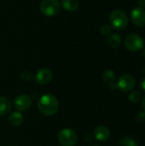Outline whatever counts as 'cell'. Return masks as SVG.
<instances>
[{
    "label": "cell",
    "instance_id": "obj_1",
    "mask_svg": "<svg viewBox=\"0 0 145 146\" xmlns=\"http://www.w3.org/2000/svg\"><path fill=\"white\" fill-rule=\"evenodd\" d=\"M38 109L42 115L52 116L56 115L59 110V102L54 95L44 94L38 102Z\"/></svg>",
    "mask_w": 145,
    "mask_h": 146
},
{
    "label": "cell",
    "instance_id": "obj_2",
    "mask_svg": "<svg viewBox=\"0 0 145 146\" xmlns=\"http://www.w3.org/2000/svg\"><path fill=\"white\" fill-rule=\"evenodd\" d=\"M109 22L111 27L116 30H123L128 24L127 15L121 9H115L109 15Z\"/></svg>",
    "mask_w": 145,
    "mask_h": 146
},
{
    "label": "cell",
    "instance_id": "obj_3",
    "mask_svg": "<svg viewBox=\"0 0 145 146\" xmlns=\"http://www.w3.org/2000/svg\"><path fill=\"white\" fill-rule=\"evenodd\" d=\"M144 38L137 33H132L127 35L124 40L125 47L128 50L132 52H137L141 50L144 48Z\"/></svg>",
    "mask_w": 145,
    "mask_h": 146
},
{
    "label": "cell",
    "instance_id": "obj_4",
    "mask_svg": "<svg viewBox=\"0 0 145 146\" xmlns=\"http://www.w3.org/2000/svg\"><path fill=\"white\" fill-rule=\"evenodd\" d=\"M61 3L59 0H43L40 3V12L46 16H54L57 15L61 9Z\"/></svg>",
    "mask_w": 145,
    "mask_h": 146
},
{
    "label": "cell",
    "instance_id": "obj_5",
    "mask_svg": "<svg viewBox=\"0 0 145 146\" xmlns=\"http://www.w3.org/2000/svg\"><path fill=\"white\" fill-rule=\"evenodd\" d=\"M58 141L62 146H74L78 142V136L73 130L64 128L58 134Z\"/></svg>",
    "mask_w": 145,
    "mask_h": 146
},
{
    "label": "cell",
    "instance_id": "obj_6",
    "mask_svg": "<svg viewBox=\"0 0 145 146\" xmlns=\"http://www.w3.org/2000/svg\"><path fill=\"white\" fill-rule=\"evenodd\" d=\"M135 85H136V80L134 77L128 74H125L120 76L116 82L117 89L121 90L122 92H132L134 89Z\"/></svg>",
    "mask_w": 145,
    "mask_h": 146
},
{
    "label": "cell",
    "instance_id": "obj_7",
    "mask_svg": "<svg viewBox=\"0 0 145 146\" xmlns=\"http://www.w3.org/2000/svg\"><path fill=\"white\" fill-rule=\"evenodd\" d=\"M14 106L19 112L28 110L32 106V99L28 95L20 94L14 100Z\"/></svg>",
    "mask_w": 145,
    "mask_h": 146
},
{
    "label": "cell",
    "instance_id": "obj_8",
    "mask_svg": "<svg viewBox=\"0 0 145 146\" xmlns=\"http://www.w3.org/2000/svg\"><path fill=\"white\" fill-rule=\"evenodd\" d=\"M132 22L137 27H144L145 25V10L140 7L134 8L131 12Z\"/></svg>",
    "mask_w": 145,
    "mask_h": 146
},
{
    "label": "cell",
    "instance_id": "obj_9",
    "mask_svg": "<svg viewBox=\"0 0 145 146\" xmlns=\"http://www.w3.org/2000/svg\"><path fill=\"white\" fill-rule=\"evenodd\" d=\"M53 78L52 72L48 68H41L35 74V80L39 85H47Z\"/></svg>",
    "mask_w": 145,
    "mask_h": 146
},
{
    "label": "cell",
    "instance_id": "obj_10",
    "mask_svg": "<svg viewBox=\"0 0 145 146\" xmlns=\"http://www.w3.org/2000/svg\"><path fill=\"white\" fill-rule=\"evenodd\" d=\"M93 136L99 142H105L110 138V131L105 126H98L93 131Z\"/></svg>",
    "mask_w": 145,
    "mask_h": 146
},
{
    "label": "cell",
    "instance_id": "obj_11",
    "mask_svg": "<svg viewBox=\"0 0 145 146\" xmlns=\"http://www.w3.org/2000/svg\"><path fill=\"white\" fill-rule=\"evenodd\" d=\"M115 80H116V77H115V74L114 73L113 70L109 69V70H106L103 74V81L112 91H115V90L117 89V86H116Z\"/></svg>",
    "mask_w": 145,
    "mask_h": 146
},
{
    "label": "cell",
    "instance_id": "obj_12",
    "mask_svg": "<svg viewBox=\"0 0 145 146\" xmlns=\"http://www.w3.org/2000/svg\"><path fill=\"white\" fill-rule=\"evenodd\" d=\"M9 121L14 127H20L24 122V115L21 114V112L17 110L11 112L9 115Z\"/></svg>",
    "mask_w": 145,
    "mask_h": 146
},
{
    "label": "cell",
    "instance_id": "obj_13",
    "mask_svg": "<svg viewBox=\"0 0 145 146\" xmlns=\"http://www.w3.org/2000/svg\"><path fill=\"white\" fill-rule=\"evenodd\" d=\"M12 109L11 102L6 97H0V116L9 114Z\"/></svg>",
    "mask_w": 145,
    "mask_h": 146
},
{
    "label": "cell",
    "instance_id": "obj_14",
    "mask_svg": "<svg viewBox=\"0 0 145 146\" xmlns=\"http://www.w3.org/2000/svg\"><path fill=\"white\" fill-rule=\"evenodd\" d=\"M62 8L68 12H74L79 9V0H62Z\"/></svg>",
    "mask_w": 145,
    "mask_h": 146
},
{
    "label": "cell",
    "instance_id": "obj_15",
    "mask_svg": "<svg viewBox=\"0 0 145 146\" xmlns=\"http://www.w3.org/2000/svg\"><path fill=\"white\" fill-rule=\"evenodd\" d=\"M108 44L113 49L119 48L121 44V37L118 33H111L108 38Z\"/></svg>",
    "mask_w": 145,
    "mask_h": 146
},
{
    "label": "cell",
    "instance_id": "obj_16",
    "mask_svg": "<svg viewBox=\"0 0 145 146\" xmlns=\"http://www.w3.org/2000/svg\"><path fill=\"white\" fill-rule=\"evenodd\" d=\"M119 146H138L137 141L131 137H123L119 142Z\"/></svg>",
    "mask_w": 145,
    "mask_h": 146
},
{
    "label": "cell",
    "instance_id": "obj_17",
    "mask_svg": "<svg viewBox=\"0 0 145 146\" xmlns=\"http://www.w3.org/2000/svg\"><path fill=\"white\" fill-rule=\"evenodd\" d=\"M129 101L132 104H138L141 101L142 93L140 91H132L129 94Z\"/></svg>",
    "mask_w": 145,
    "mask_h": 146
},
{
    "label": "cell",
    "instance_id": "obj_18",
    "mask_svg": "<svg viewBox=\"0 0 145 146\" xmlns=\"http://www.w3.org/2000/svg\"><path fill=\"white\" fill-rule=\"evenodd\" d=\"M134 120L136 122L139 123V124H142L145 122V112L144 111H138L135 116H134Z\"/></svg>",
    "mask_w": 145,
    "mask_h": 146
},
{
    "label": "cell",
    "instance_id": "obj_19",
    "mask_svg": "<svg viewBox=\"0 0 145 146\" xmlns=\"http://www.w3.org/2000/svg\"><path fill=\"white\" fill-rule=\"evenodd\" d=\"M111 31H112V27L110 25H108V24H104L100 28V32L103 35V36H108L111 33Z\"/></svg>",
    "mask_w": 145,
    "mask_h": 146
},
{
    "label": "cell",
    "instance_id": "obj_20",
    "mask_svg": "<svg viewBox=\"0 0 145 146\" xmlns=\"http://www.w3.org/2000/svg\"><path fill=\"white\" fill-rule=\"evenodd\" d=\"M21 78L24 81H29V80H31L32 79V74L29 70H24L21 74Z\"/></svg>",
    "mask_w": 145,
    "mask_h": 146
},
{
    "label": "cell",
    "instance_id": "obj_21",
    "mask_svg": "<svg viewBox=\"0 0 145 146\" xmlns=\"http://www.w3.org/2000/svg\"><path fill=\"white\" fill-rule=\"evenodd\" d=\"M138 5L140 8H145V0H138Z\"/></svg>",
    "mask_w": 145,
    "mask_h": 146
},
{
    "label": "cell",
    "instance_id": "obj_22",
    "mask_svg": "<svg viewBox=\"0 0 145 146\" xmlns=\"http://www.w3.org/2000/svg\"><path fill=\"white\" fill-rule=\"evenodd\" d=\"M140 86H141V88L145 91V77L141 80V82H140Z\"/></svg>",
    "mask_w": 145,
    "mask_h": 146
},
{
    "label": "cell",
    "instance_id": "obj_23",
    "mask_svg": "<svg viewBox=\"0 0 145 146\" xmlns=\"http://www.w3.org/2000/svg\"><path fill=\"white\" fill-rule=\"evenodd\" d=\"M142 106H143L144 111L145 112V96H144V98H143V100H142Z\"/></svg>",
    "mask_w": 145,
    "mask_h": 146
},
{
    "label": "cell",
    "instance_id": "obj_24",
    "mask_svg": "<svg viewBox=\"0 0 145 146\" xmlns=\"http://www.w3.org/2000/svg\"><path fill=\"white\" fill-rule=\"evenodd\" d=\"M142 55H143V56L145 58V48H144L143 50H142Z\"/></svg>",
    "mask_w": 145,
    "mask_h": 146
},
{
    "label": "cell",
    "instance_id": "obj_25",
    "mask_svg": "<svg viewBox=\"0 0 145 146\" xmlns=\"http://www.w3.org/2000/svg\"><path fill=\"white\" fill-rule=\"evenodd\" d=\"M144 73H145V67H144Z\"/></svg>",
    "mask_w": 145,
    "mask_h": 146
},
{
    "label": "cell",
    "instance_id": "obj_26",
    "mask_svg": "<svg viewBox=\"0 0 145 146\" xmlns=\"http://www.w3.org/2000/svg\"><path fill=\"white\" fill-rule=\"evenodd\" d=\"M93 146H100V145H93Z\"/></svg>",
    "mask_w": 145,
    "mask_h": 146
}]
</instances>
